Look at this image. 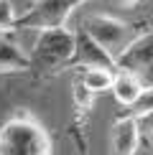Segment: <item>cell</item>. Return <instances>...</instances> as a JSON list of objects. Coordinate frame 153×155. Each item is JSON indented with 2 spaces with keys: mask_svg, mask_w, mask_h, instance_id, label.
I'll return each mask as SVG.
<instances>
[{
  "mask_svg": "<svg viewBox=\"0 0 153 155\" xmlns=\"http://www.w3.org/2000/svg\"><path fill=\"white\" fill-rule=\"evenodd\" d=\"M54 145L46 127L31 112L18 109L0 127V155H51Z\"/></svg>",
  "mask_w": 153,
  "mask_h": 155,
  "instance_id": "cell-1",
  "label": "cell"
},
{
  "mask_svg": "<svg viewBox=\"0 0 153 155\" xmlns=\"http://www.w3.org/2000/svg\"><path fill=\"white\" fill-rule=\"evenodd\" d=\"M76 51V31H69L66 25L61 28H46L38 31L33 46H31V61L33 71H61L69 69Z\"/></svg>",
  "mask_w": 153,
  "mask_h": 155,
  "instance_id": "cell-2",
  "label": "cell"
},
{
  "mask_svg": "<svg viewBox=\"0 0 153 155\" xmlns=\"http://www.w3.org/2000/svg\"><path fill=\"white\" fill-rule=\"evenodd\" d=\"M82 28H84L97 43H102L115 59L140 36V25L125 23V21L112 18V15H102V13L84 18V21H82Z\"/></svg>",
  "mask_w": 153,
  "mask_h": 155,
  "instance_id": "cell-3",
  "label": "cell"
},
{
  "mask_svg": "<svg viewBox=\"0 0 153 155\" xmlns=\"http://www.w3.org/2000/svg\"><path fill=\"white\" fill-rule=\"evenodd\" d=\"M87 0H33L18 15L15 31H46L61 28L72 18V13Z\"/></svg>",
  "mask_w": 153,
  "mask_h": 155,
  "instance_id": "cell-4",
  "label": "cell"
},
{
  "mask_svg": "<svg viewBox=\"0 0 153 155\" xmlns=\"http://www.w3.org/2000/svg\"><path fill=\"white\" fill-rule=\"evenodd\" d=\"M115 64H117V69H123V71H133L135 76H140V81H143L145 87L153 84V28L143 31V33L115 59Z\"/></svg>",
  "mask_w": 153,
  "mask_h": 155,
  "instance_id": "cell-5",
  "label": "cell"
},
{
  "mask_svg": "<svg viewBox=\"0 0 153 155\" xmlns=\"http://www.w3.org/2000/svg\"><path fill=\"white\" fill-rule=\"evenodd\" d=\"M89 66H105V69H115L117 71L115 56L79 25L76 28V51H74V59L69 64V69L76 71V69H89Z\"/></svg>",
  "mask_w": 153,
  "mask_h": 155,
  "instance_id": "cell-6",
  "label": "cell"
},
{
  "mask_svg": "<svg viewBox=\"0 0 153 155\" xmlns=\"http://www.w3.org/2000/svg\"><path fill=\"white\" fill-rule=\"evenodd\" d=\"M140 140V120L120 114L110 127V155H135Z\"/></svg>",
  "mask_w": 153,
  "mask_h": 155,
  "instance_id": "cell-7",
  "label": "cell"
},
{
  "mask_svg": "<svg viewBox=\"0 0 153 155\" xmlns=\"http://www.w3.org/2000/svg\"><path fill=\"white\" fill-rule=\"evenodd\" d=\"M33 71V61L13 38L0 36V74H25Z\"/></svg>",
  "mask_w": 153,
  "mask_h": 155,
  "instance_id": "cell-8",
  "label": "cell"
},
{
  "mask_svg": "<svg viewBox=\"0 0 153 155\" xmlns=\"http://www.w3.org/2000/svg\"><path fill=\"white\" fill-rule=\"evenodd\" d=\"M145 84L140 81V76H135L133 71H123V69H117V74H115V81H112V97L115 102H117L120 107H130L133 102L138 99V94L143 92Z\"/></svg>",
  "mask_w": 153,
  "mask_h": 155,
  "instance_id": "cell-9",
  "label": "cell"
},
{
  "mask_svg": "<svg viewBox=\"0 0 153 155\" xmlns=\"http://www.w3.org/2000/svg\"><path fill=\"white\" fill-rule=\"evenodd\" d=\"M79 71V79L92 89L94 94H102V92H110L112 89V81H115V69H105V66H89V69H76Z\"/></svg>",
  "mask_w": 153,
  "mask_h": 155,
  "instance_id": "cell-10",
  "label": "cell"
},
{
  "mask_svg": "<svg viewBox=\"0 0 153 155\" xmlns=\"http://www.w3.org/2000/svg\"><path fill=\"white\" fill-rule=\"evenodd\" d=\"M94 97H97V94H94L92 89H89L87 84L79 79V76L72 81V104H74V109H76V117H79V122H84V117L92 112Z\"/></svg>",
  "mask_w": 153,
  "mask_h": 155,
  "instance_id": "cell-11",
  "label": "cell"
},
{
  "mask_svg": "<svg viewBox=\"0 0 153 155\" xmlns=\"http://www.w3.org/2000/svg\"><path fill=\"white\" fill-rule=\"evenodd\" d=\"M153 112V84H148V87H143V92L138 94V99L133 102L130 107H127V112L125 114H130V117H145V114H151Z\"/></svg>",
  "mask_w": 153,
  "mask_h": 155,
  "instance_id": "cell-12",
  "label": "cell"
},
{
  "mask_svg": "<svg viewBox=\"0 0 153 155\" xmlns=\"http://www.w3.org/2000/svg\"><path fill=\"white\" fill-rule=\"evenodd\" d=\"M18 25V13L10 0H0V36H8Z\"/></svg>",
  "mask_w": 153,
  "mask_h": 155,
  "instance_id": "cell-13",
  "label": "cell"
},
{
  "mask_svg": "<svg viewBox=\"0 0 153 155\" xmlns=\"http://www.w3.org/2000/svg\"><path fill=\"white\" fill-rule=\"evenodd\" d=\"M140 132H145L153 140V112L145 114V117H140Z\"/></svg>",
  "mask_w": 153,
  "mask_h": 155,
  "instance_id": "cell-14",
  "label": "cell"
},
{
  "mask_svg": "<svg viewBox=\"0 0 153 155\" xmlns=\"http://www.w3.org/2000/svg\"><path fill=\"white\" fill-rule=\"evenodd\" d=\"M112 3H117V5H125V8H133V5H138L140 0H112Z\"/></svg>",
  "mask_w": 153,
  "mask_h": 155,
  "instance_id": "cell-15",
  "label": "cell"
}]
</instances>
